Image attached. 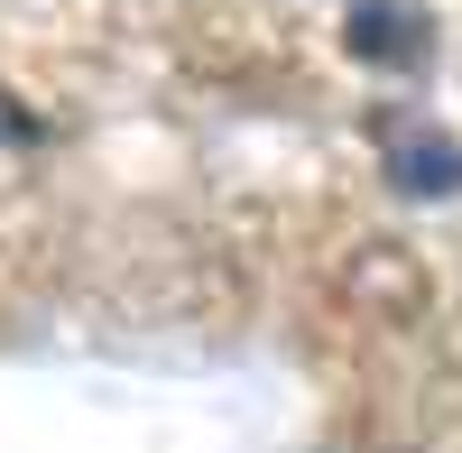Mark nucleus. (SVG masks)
<instances>
[{"mask_svg":"<svg viewBox=\"0 0 462 453\" xmlns=\"http://www.w3.org/2000/svg\"><path fill=\"white\" fill-rule=\"evenodd\" d=\"M389 158H398V185L407 195H435V185H462V148H444V139H389Z\"/></svg>","mask_w":462,"mask_h":453,"instance_id":"f257e3e1","label":"nucleus"}]
</instances>
